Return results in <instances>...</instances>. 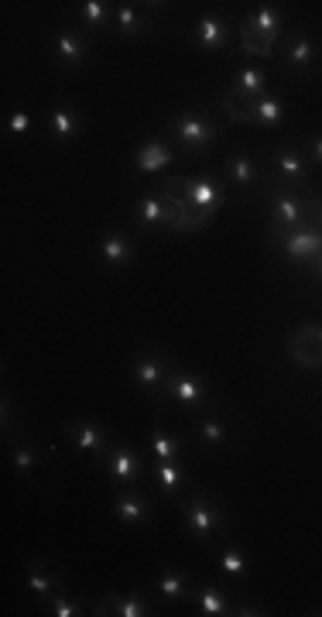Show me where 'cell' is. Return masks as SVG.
I'll use <instances>...</instances> for the list:
<instances>
[{
  "label": "cell",
  "instance_id": "6da1fadb",
  "mask_svg": "<svg viewBox=\"0 0 322 617\" xmlns=\"http://www.w3.org/2000/svg\"><path fill=\"white\" fill-rule=\"evenodd\" d=\"M223 131H227V124H223L216 107H189L165 124L162 138L176 148L182 159H203V154L216 148Z\"/></svg>",
  "mask_w": 322,
  "mask_h": 617
},
{
  "label": "cell",
  "instance_id": "7a4b0ae2",
  "mask_svg": "<svg viewBox=\"0 0 322 617\" xmlns=\"http://www.w3.org/2000/svg\"><path fill=\"white\" fill-rule=\"evenodd\" d=\"M179 511H182V528L189 538H195L200 546L213 549L223 535L230 532V519L227 511H223V504L216 498H210L200 484H192L186 498L179 501Z\"/></svg>",
  "mask_w": 322,
  "mask_h": 617
},
{
  "label": "cell",
  "instance_id": "3957f363",
  "mask_svg": "<svg viewBox=\"0 0 322 617\" xmlns=\"http://www.w3.org/2000/svg\"><path fill=\"white\" fill-rule=\"evenodd\" d=\"M158 189L179 196L192 213H200L206 220H213L223 206L230 202L227 183H223V175H203V178H189V175H162L158 178Z\"/></svg>",
  "mask_w": 322,
  "mask_h": 617
},
{
  "label": "cell",
  "instance_id": "277c9868",
  "mask_svg": "<svg viewBox=\"0 0 322 617\" xmlns=\"http://www.w3.org/2000/svg\"><path fill=\"white\" fill-rule=\"evenodd\" d=\"M264 199H267V226L299 230V226L309 223V196L299 193L295 186H288V183H282V178L271 175V172H267V183H264Z\"/></svg>",
  "mask_w": 322,
  "mask_h": 617
},
{
  "label": "cell",
  "instance_id": "5b68a950",
  "mask_svg": "<svg viewBox=\"0 0 322 617\" xmlns=\"http://www.w3.org/2000/svg\"><path fill=\"white\" fill-rule=\"evenodd\" d=\"M165 401L179 405L186 416H200V411H206V408L223 405L210 392V384L195 371H189L186 364H179V360H171V371H168V381H165Z\"/></svg>",
  "mask_w": 322,
  "mask_h": 617
},
{
  "label": "cell",
  "instance_id": "8992f818",
  "mask_svg": "<svg viewBox=\"0 0 322 617\" xmlns=\"http://www.w3.org/2000/svg\"><path fill=\"white\" fill-rule=\"evenodd\" d=\"M282 72L288 80H309V75L322 72V38L315 32H288L278 42V56Z\"/></svg>",
  "mask_w": 322,
  "mask_h": 617
},
{
  "label": "cell",
  "instance_id": "52a82bcc",
  "mask_svg": "<svg viewBox=\"0 0 322 617\" xmlns=\"http://www.w3.org/2000/svg\"><path fill=\"white\" fill-rule=\"evenodd\" d=\"M171 357L168 350L162 347H144L131 357V381L134 388L141 392V398H147L152 405H165V381H168V371H171Z\"/></svg>",
  "mask_w": 322,
  "mask_h": 617
},
{
  "label": "cell",
  "instance_id": "ba28073f",
  "mask_svg": "<svg viewBox=\"0 0 322 617\" xmlns=\"http://www.w3.org/2000/svg\"><path fill=\"white\" fill-rule=\"evenodd\" d=\"M267 247H275L282 254V261L299 271L322 254V226H315V223H306L299 230L267 226Z\"/></svg>",
  "mask_w": 322,
  "mask_h": 617
},
{
  "label": "cell",
  "instance_id": "9c48e42d",
  "mask_svg": "<svg viewBox=\"0 0 322 617\" xmlns=\"http://www.w3.org/2000/svg\"><path fill=\"white\" fill-rule=\"evenodd\" d=\"M62 432H65V440H69L72 450L83 453V456H90L96 467L104 470V463H107V456H110V450H114V443H117V435H114L104 422H96V419H90V416L65 419V422H62Z\"/></svg>",
  "mask_w": 322,
  "mask_h": 617
},
{
  "label": "cell",
  "instance_id": "30bf717a",
  "mask_svg": "<svg viewBox=\"0 0 322 617\" xmlns=\"http://www.w3.org/2000/svg\"><path fill=\"white\" fill-rule=\"evenodd\" d=\"M312 168H315V165L309 162V154H306L302 144H285V148H278V151L267 159V172H271V175H278L282 183L295 186L299 193H306L309 199L319 196V189H315V172H312Z\"/></svg>",
  "mask_w": 322,
  "mask_h": 617
},
{
  "label": "cell",
  "instance_id": "8fae6325",
  "mask_svg": "<svg viewBox=\"0 0 322 617\" xmlns=\"http://www.w3.org/2000/svg\"><path fill=\"white\" fill-rule=\"evenodd\" d=\"M192 422V443L200 446L203 453H219L237 443V422L230 416H223V405L206 408L200 416H189Z\"/></svg>",
  "mask_w": 322,
  "mask_h": 617
},
{
  "label": "cell",
  "instance_id": "7c38bea8",
  "mask_svg": "<svg viewBox=\"0 0 322 617\" xmlns=\"http://www.w3.org/2000/svg\"><path fill=\"white\" fill-rule=\"evenodd\" d=\"M223 183L237 186L247 196H264V183H267V168L254 159L251 151H230L227 159H223Z\"/></svg>",
  "mask_w": 322,
  "mask_h": 617
},
{
  "label": "cell",
  "instance_id": "4fadbf2b",
  "mask_svg": "<svg viewBox=\"0 0 322 617\" xmlns=\"http://www.w3.org/2000/svg\"><path fill=\"white\" fill-rule=\"evenodd\" d=\"M147 480H152V487L158 491V501L171 504V508H179L186 491L195 484L186 474V459H155L152 470H147Z\"/></svg>",
  "mask_w": 322,
  "mask_h": 617
},
{
  "label": "cell",
  "instance_id": "5bb4252c",
  "mask_svg": "<svg viewBox=\"0 0 322 617\" xmlns=\"http://www.w3.org/2000/svg\"><path fill=\"white\" fill-rule=\"evenodd\" d=\"M288 360L302 371H319L322 368V323H299L288 329L285 337Z\"/></svg>",
  "mask_w": 322,
  "mask_h": 617
},
{
  "label": "cell",
  "instance_id": "9a60e30c",
  "mask_svg": "<svg viewBox=\"0 0 322 617\" xmlns=\"http://www.w3.org/2000/svg\"><path fill=\"white\" fill-rule=\"evenodd\" d=\"M90 56H93V35H86L76 21L62 24L59 35H56V62H59V69L62 72H80V69H86Z\"/></svg>",
  "mask_w": 322,
  "mask_h": 617
},
{
  "label": "cell",
  "instance_id": "2e32d148",
  "mask_svg": "<svg viewBox=\"0 0 322 617\" xmlns=\"http://www.w3.org/2000/svg\"><path fill=\"white\" fill-rule=\"evenodd\" d=\"M114 519L123 528H147L152 525V514H155V501L147 498L141 487H114Z\"/></svg>",
  "mask_w": 322,
  "mask_h": 617
},
{
  "label": "cell",
  "instance_id": "e0dca14e",
  "mask_svg": "<svg viewBox=\"0 0 322 617\" xmlns=\"http://www.w3.org/2000/svg\"><path fill=\"white\" fill-rule=\"evenodd\" d=\"M104 474L110 477L114 487H141V480L147 474L141 450H134L131 443H120L117 440L114 450H110V456H107V463H104Z\"/></svg>",
  "mask_w": 322,
  "mask_h": 617
},
{
  "label": "cell",
  "instance_id": "ac0fdd59",
  "mask_svg": "<svg viewBox=\"0 0 322 617\" xmlns=\"http://www.w3.org/2000/svg\"><path fill=\"white\" fill-rule=\"evenodd\" d=\"M192 42H195V48H203V51H227L237 42V28L230 24L227 14L210 11V14H203L200 21H195Z\"/></svg>",
  "mask_w": 322,
  "mask_h": 617
},
{
  "label": "cell",
  "instance_id": "d6986e66",
  "mask_svg": "<svg viewBox=\"0 0 322 617\" xmlns=\"http://www.w3.org/2000/svg\"><path fill=\"white\" fill-rule=\"evenodd\" d=\"M96 254H100V265L110 271H123L134 265V254L138 244L131 234H123V230H107V234L96 241Z\"/></svg>",
  "mask_w": 322,
  "mask_h": 617
},
{
  "label": "cell",
  "instance_id": "ffe728a7",
  "mask_svg": "<svg viewBox=\"0 0 322 617\" xmlns=\"http://www.w3.org/2000/svg\"><path fill=\"white\" fill-rule=\"evenodd\" d=\"M152 28H155V18L147 14L141 4H131V0H123V4H114L110 32H114L117 38H144Z\"/></svg>",
  "mask_w": 322,
  "mask_h": 617
},
{
  "label": "cell",
  "instance_id": "44dd1931",
  "mask_svg": "<svg viewBox=\"0 0 322 617\" xmlns=\"http://www.w3.org/2000/svg\"><path fill=\"white\" fill-rule=\"evenodd\" d=\"M176 159H179V151L171 148L165 138H147L138 148V154H134V172H141V175H162V172H168L171 165H176Z\"/></svg>",
  "mask_w": 322,
  "mask_h": 617
},
{
  "label": "cell",
  "instance_id": "7402d4cb",
  "mask_svg": "<svg viewBox=\"0 0 322 617\" xmlns=\"http://www.w3.org/2000/svg\"><path fill=\"white\" fill-rule=\"evenodd\" d=\"M155 594L168 607L192 601V573L182 570V566H165V570L155 577Z\"/></svg>",
  "mask_w": 322,
  "mask_h": 617
},
{
  "label": "cell",
  "instance_id": "603a6c76",
  "mask_svg": "<svg viewBox=\"0 0 322 617\" xmlns=\"http://www.w3.org/2000/svg\"><path fill=\"white\" fill-rule=\"evenodd\" d=\"M24 586H28V594L38 601V607H48V601H52L59 590L65 586V577L48 570L45 559H32L28 562V577H24Z\"/></svg>",
  "mask_w": 322,
  "mask_h": 617
},
{
  "label": "cell",
  "instance_id": "cb8c5ba5",
  "mask_svg": "<svg viewBox=\"0 0 322 617\" xmlns=\"http://www.w3.org/2000/svg\"><path fill=\"white\" fill-rule=\"evenodd\" d=\"M48 131H52V141L56 144H69V141H76L83 135V114L76 103H56L52 110H48Z\"/></svg>",
  "mask_w": 322,
  "mask_h": 617
},
{
  "label": "cell",
  "instance_id": "d4e9b609",
  "mask_svg": "<svg viewBox=\"0 0 322 617\" xmlns=\"http://www.w3.org/2000/svg\"><path fill=\"white\" fill-rule=\"evenodd\" d=\"M8 456H11V463H14V474L21 477V480H35L45 467H48V456H45V450L38 446V443H32V440H14L11 446H8Z\"/></svg>",
  "mask_w": 322,
  "mask_h": 617
},
{
  "label": "cell",
  "instance_id": "484cf974",
  "mask_svg": "<svg viewBox=\"0 0 322 617\" xmlns=\"http://www.w3.org/2000/svg\"><path fill=\"white\" fill-rule=\"evenodd\" d=\"M247 28H254L258 35H264L267 42H282L288 35V18L278 4H258V11H251L243 18Z\"/></svg>",
  "mask_w": 322,
  "mask_h": 617
},
{
  "label": "cell",
  "instance_id": "4316f807",
  "mask_svg": "<svg viewBox=\"0 0 322 617\" xmlns=\"http://www.w3.org/2000/svg\"><path fill=\"white\" fill-rule=\"evenodd\" d=\"M134 223L138 230H165L168 226V199L165 193L155 186V189H144V196L138 199L134 206Z\"/></svg>",
  "mask_w": 322,
  "mask_h": 617
},
{
  "label": "cell",
  "instance_id": "83f0119b",
  "mask_svg": "<svg viewBox=\"0 0 322 617\" xmlns=\"http://www.w3.org/2000/svg\"><path fill=\"white\" fill-rule=\"evenodd\" d=\"M192 604H195V614H203V617H227V614H234L237 601H230L227 590L219 583H203L192 590Z\"/></svg>",
  "mask_w": 322,
  "mask_h": 617
},
{
  "label": "cell",
  "instance_id": "f1b7e54d",
  "mask_svg": "<svg viewBox=\"0 0 322 617\" xmlns=\"http://www.w3.org/2000/svg\"><path fill=\"white\" fill-rule=\"evenodd\" d=\"M230 90L243 100H258L267 93V69L264 66H254V62H240L234 69V80H230Z\"/></svg>",
  "mask_w": 322,
  "mask_h": 617
},
{
  "label": "cell",
  "instance_id": "f546056e",
  "mask_svg": "<svg viewBox=\"0 0 322 617\" xmlns=\"http://www.w3.org/2000/svg\"><path fill=\"white\" fill-rule=\"evenodd\" d=\"M147 453H152L155 459H186L189 440L179 432L165 429V426H155L152 435H147Z\"/></svg>",
  "mask_w": 322,
  "mask_h": 617
},
{
  "label": "cell",
  "instance_id": "4dcf8cb0",
  "mask_svg": "<svg viewBox=\"0 0 322 617\" xmlns=\"http://www.w3.org/2000/svg\"><path fill=\"white\" fill-rule=\"evenodd\" d=\"M110 21H114V4H107V0H83V4H76V24L86 35L110 28Z\"/></svg>",
  "mask_w": 322,
  "mask_h": 617
},
{
  "label": "cell",
  "instance_id": "1f68e13d",
  "mask_svg": "<svg viewBox=\"0 0 322 617\" xmlns=\"http://www.w3.org/2000/svg\"><path fill=\"white\" fill-rule=\"evenodd\" d=\"M247 110L254 117V127H278L285 120V100L267 90L258 100H247Z\"/></svg>",
  "mask_w": 322,
  "mask_h": 617
},
{
  "label": "cell",
  "instance_id": "d6a6232c",
  "mask_svg": "<svg viewBox=\"0 0 322 617\" xmlns=\"http://www.w3.org/2000/svg\"><path fill=\"white\" fill-rule=\"evenodd\" d=\"M213 107H216V114L223 117V124H247V127H254V117H251V110H247V100L237 96L230 86L216 96Z\"/></svg>",
  "mask_w": 322,
  "mask_h": 617
},
{
  "label": "cell",
  "instance_id": "836d02e7",
  "mask_svg": "<svg viewBox=\"0 0 322 617\" xmlns=\"http://www.w3.org/2000/svg\"><path fill=\"white\" fill-rule=\"evenodd\" d=\"M237 42H240V51H243V59H264V62H271V59L278 56V45H275V42H267L264 35H258L254 28H247L243 21H240Z\"/></svg>",
  "mask_w": 322,
  "mask_h": 617
},
{
  "label": "cell",
  "instance_id": "e575fe53",
  "mask_svg": "<svg viewBox=\"0 0 322 617\" xmlns=\"http://www.w3.org/2000/svg\"><path fill=\"white\" fill-rule=\"evenodd\" d=\"M219 573L227 577L230 583H247V577H251V562H247V552L223 543L219 549Z\"/></svg>",
  "mask_w": 322,
  "mask_h": 617
},
{
  "label": "cell",
  "instance_id": "d590c367",
  "mask_svg": "<svg viewBox=\"0 0 322 617\" xmlns=\"http://www.w3.org/2000/svg\"><path fill=\"white\" fill-rule=\"evenodd\" d=\"M155 614V604L147 601L141 590H131V594H120V607H117V617H152Z\"/></svg>",
  "mask_w": 322,
  "mask_h": 617
},
{
  "label": "cell",
  "instance_id": "8d00e7d4",
  "mask_svg": "<svg viewBox=\"0 0 322 617\" xmlns=\"http://www.w3.org/2000/svg\"><path fill=\"white\" fill-rule=\"evenodd\" d=\"M45 614H52V617H83V614H90V610H86L83 597H69L65 590H59V594L48 601Z\"/></svg>",
  "mask_w": 322,
  "mask_h": 617
},
{
  "label": "cell",
  "instance_id": "74e56055",
  "mask_svg": "<svg viewBox=\"0 0 322 617\" xmlns=\"http://www.w3.org/2000/svg\"><path fill=\"white\" fill-rule=\"evenodd\" d=\"M8 131L17 135V138H24V135L32 131V114H28V110H14V114L8 117Z\"/></svg>",
  "mask_w": 322,
  "mask_h": 617
},
{
  "label": "cell",
  "instance_id": "f35d334b",
  "mask_svg": "<svg viewBox=\"0 0 322 617\" xmlns=\"http://www.w3.org/2000/svg\"><path fill=\"white\" fill-rule=\"evenodd\" d=\"M117 607H120V594H107V597H100V601L93 604L90 614H96V617H114Z\"/></svg>",
  "mask_w": 322,
  "mask_h": 617
},
{
  "label": "cell",
  "instance_id": "ab89813d",
  "mask_svg": "<svg viewBox=\"0 0 322 617\" xmlns=\"http://www.w3.org/2000/svg\"><path fill=\"white\" fill-rule=\"evenodd\" d=\"M295 275H299V278H309L312 281V286L322 292V254L315 257V261H309L306 268H299V271H295Z\"/></svg>",
  "mask_w": 322,
  "mask_h": 617
},
{
  "label": "cell",
  "instance_id": "60d3db41",
  "mask_svg": "<svg viewBox=\"0 0 322 617\" xmlns=\"http://www.w3.org/2000/svg\"><path fill=\"white\" fill-rule=\"evenodd\" d=\"M14 422H17V416H14V398L4 395V401H0V426H4V435H11Z\"/></svg>",
  "mask_w": 322,
  "mask_h": 617
},
{
  "label": "cell",
  "instance_id": "b9f144b4",
  "mask_svg": "<svg viewBox=\"0 0 322 617\" xmlns=\"http://www.w3.org/2000/svg\"><path fill=\"white\" fill-rule=\"evenodd\" d=\"M261 614H267V610H264L261 604L237 597V604H234V617H261Z\"/></svg>",
  "mask_w": 322,
  "mask_h": 617
},
{
  "label": "cell",
  "instance_id": "7bdbcfd3",
  "mask_svg": "<svg viewBox=\"0 0 322 617\" xmlns=\"http://www.w3.org/2000/svg\"><path fill=\"white\" fill-rule=\"evenodd\" d=\"M302 148H306V154H309V162H312V165H322V135L306 138Z\"/></svg>",
  "mask_w": 322,
  "mask_h": 617
},
{
  "label": "cell",
  "instance_id": "ee69618b",
  "mask_svg": "<svg viewBox=\"0 0 322 617\" xmlns=\"http://www.w3.org/2000/svg\"><path fill=\"white\" fill-rule=\"evenodd\" d=\"M309 223H315V226H322V196H315V199H309Z\"/></svg>",
  "mask_w": 322,
  "mask_h": 617
}]
</instances>
